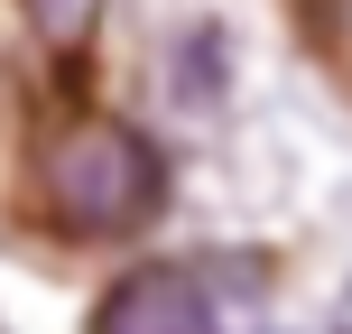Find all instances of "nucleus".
<instances>
[{
	"label": "nucleus",
	"instance_id": "2",
	"mask_svg": "<svg viewBox=\"0 0 352 334\" xmlns=\"http://www.w3.org/2000/svg\"><path fill=\"white\" fill-rule=\"evenodd\" d=\"M93 334H213V298L195 260H140L102 288Z\"/></svg>",
	"mask_w": 352,
	"mask_h": 334
},
{
	"label": "nucleus",
	"instance_id": "3",
	"mask_svg": "<svg viewBox=\"0 0 352 334\" xmlns=\"http://www.w3.org/2000/svg\"><path fill=\"white\" fill-rule=\"evenodd\" d=\"M223 84H232V47H223V28H186V37H176V93H186V103H213Z\"/></svg>",
	"mask_w": 352,
	"mask_h": 334
},
{
	"label": "nucleus",
	"instance_id": "4",
	"mask_svg": "<svg viewBox=\"0 0 352 334\" xmlns=\"http://www.w3.org/2000/svg\"><path fill=\"white\" fill-rule=\"evenodd\" d=\"M297 19H306V37H316V56L352 84V0H297Z\"/></svg>",
	"mask_w": 352,
	"mask_h": 334
},
{
	"label": "nucleus",
	"instance_id": "5",
	"mask_svg": "<svg viewBox=\"0 0 352 334\" xmlns=\"http://www.w3.org/2000/svg\"><path fill=\"white\" fill-rule=\"evenodd\" d=\"M19 10H28V28L47 37V47H74V37L93 28V10H102V0H19Z\"/></svg>",
	"mask_w": 352,
	"mask_h": 334
},
{
	"label": "nucleus",
	"instance_id": "1",
	"mask_svg": "<svg viewBox=\"0 0 352 334\" xmlns=\"http://www.w3.org/2000/svg\"><path fill=\"white\" fill-rule=\"evenodd\" d=\"M37 205L65 242H140L167 205V149L121 112H74L37 149Z\"/></svg>",
	"mask_w": 352,
	"mask_h": 334
}]
</instances>
